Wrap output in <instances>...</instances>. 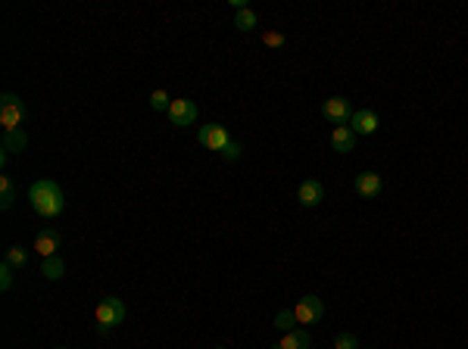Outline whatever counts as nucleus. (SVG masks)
Segmentation results:
<instances>
[{"label": "nucleus", "mask_w": 468, "mask_h": 349, "mask_svg": "<svg viewBox=\"0 0 468 349\" xmlns=\"http://www.w3.org/2000/svg\"><path fill=\"white\" fill-rule=\"evenodd\" d=\"M28 203L41 218H56L62 209H66V193L60 190L56 181L41 178L28 187Z\"/></svg>", "instance_id": "nucleus-1"}, {"label": "nucleus", "mask_w": 468, "mask_h": 349, "mask_svg": "<svg viewBox=\"0 0 468 349\" xmlns=\"http://www.w3.org/2000/svg\"><path fill=\"white\" fill-rule=\"evenodd\" d=\"M94 318H97V330L106 334V330H112L116 324L125 321V303L119 296H103L97 303V309H94Z\"/></svg>", "instance_id": "nucleus-2"}, {"label": "nucleus", "mask_w": 468, "mask_h": 349, "mask_svg": "<svg viewBox=\"0 0 468 349\" xmlns=\"http://www.w3.org/2000/svg\"><path fill=\"white\" fill-rule=\"evenodd\" d=\"M25 122V103L19 93H10L6 91L3 97H0V125H3V131H19Z\"/></svg>", "instance_id": "nucleus-3"}, {"label": "nucleus", "mask_w": 468, "mask_h": 349, "mask_svg": "<svg viewBox=\"0 0 468 349\" xmlns=\"http://www.w3.org/2000/svg\"><path fill=\"white\" fill-rule=\"evenodd\" d=\"M197 141H200V147L222 153V150L231 143V134H228V128H225V125L212 122V125H203V128L197 131Z\"/></svg>", "instance_id": "nucleus-4"}, {"label": "nucleus", "mask_w": 468, "mask_h": 349, "mask_svg": "<svg viewBox=\"0 0 468 349\" xmlns=\"http://www.w3.org/2000/svg\"><path fill=\"white\" fill-rule=\"evenodd\" d=\"M324 315V303L315 296V293H309V296L297 299V305H293V318H297V324H315L318 318Z\"/></svg>", "instance_id": "nucleus-5"}, {"label": "nucleus", "mask_w": 468, "mask_h": 349, "mask_svg": "<svg viewBox=\"0 0 468 349\" xmlns=\"http://www.w3.org/2000/svg\"><path fill=\"white\" fill-rule=\"evenodd\" d=\"M353 112H356V109L349 106V100H347V97H328V100L322 103V116L328 118V122L334 125V128H337V125H349Z\"/></svg>", "instance_id": "nucleus-6"}, {"label": "nucleus", "mask_w": 468, "mask_h": 349, "mask_svg": "<svg viewBox=\"0 0 468 349\" xmlns=\"http://www.w3.org/2000/svg\"><path fill=\"white\" fill-rule=\"evenodd\" d=\"M168 122L178 125V128H187V125L197 122V103L193 100H172V106H168Z\"/></svg>", "instance_id": "nucleus-7"}, {"label": "nucleus", "mask_w": 468, "mask_h": 349, "mask_svg": "<svg viewBox=\"0 0 468 349\" xmlns=\"http://www.w3.org/2000/svg\"><path fill=\"white\" fill-rule=\"evenodd\" d=\"M60 243H62V237H60V231L56 228H41L37 231V237H35V249H37L41 259H50V256L60 253Z\"/></svg>", "instance_id": "nucleus-8"}, {"label": "nucleus", "mask_w": 468, "mask_h": 349, "mask_svg": "<svg viewBox=\"0 0 468 349\" xmlns=\"http://www.w3.org/2000/svg\"><path fill=\"white\" fill-rule=\"evenodd\" d=\"M349 128H353V134L359 137V134H374V131L381 128V118H378V112H372V109H356L353 112V118H349Z\"/></svg>", "instance_id": "nucleus-9"}, {"label": "nucleus", "mask_w": 468, "mask_h": 349, "mask_svg": "<svg viewBox=\"0 0 468 349\" xmlns=\"http://www.w3.org/2000/svg\"><path fill=\"white\" fill-rule=\"evenodd\" d=\"M297 199L303 206H318L324 199V187H322V181H315V178H306L303 184H300V190H297Z\"/></svg>", "instance_id": "nucleus-10"}, {"label": "nucleus", "mask_w": 468, "mask_h": 349, "mask_svg": "<svg viewBox=\"0 0 468 349\" xmlns=\"http://www.w3.org/2000/svg\"><path fill=\"white\" fill-rule=\"evenodd\" d=\"M309 346H312L309 330H306V328H293V330H287V334L281 337L272 349H309Z\"/></svg>", "instance_id": "nucleus-11"}, {"label": "nucleus", "mask_w": 468, "mask_h": 349, "mask_svg": "<svg viewBox=\"0 0 468 349\" xmlns=\"http://www.w3.org/2000/svg\"><path fill=\"white\" fill-rule=\"evenodd\" d=\"M356 147V134L349 125H337L334 131H331V150L334 153H349V150Z\"/></svg>", "instance_id": "nucleus-12"}, {"label": "nucleus", "mask_w": 468, "mask_h": 349, "mask_svg": "<svg viewBox=\"0 0 468 349\" xmlns=\"http://www.w3.org/2000/svg\"><path fill=\"white\" fill-rule=\"evenodd\" d=\"M381 174L378 172H362V174H356V193H359V197H378L381 193Z\"/></svg>", "instance_id": "nucleus-13"}, {"label": "nucleus", "mask_w": 468, "mask_h": 349, "mask_svg": "<svg viewBox=\"0 0 468 349\" xmlns=\"http://www.w3.org/2000/svg\"><path fill=\"white\" fill-rule=\"evenodd\" d=\"M25 143H28V134H25L22 128L19 131H3V153H22Z\"/></svg>", "instance_id": "nucleus-14"}, {"label": "nucleus", "mask_w": 468, "mask_h": 349, "mask_svg": "<svg viewBox=\"0 0 468 349\" xmlns=\"http://www.w3.org/2000/svg\"><path fill=\"white\" fill-rule=\"evenodd\" d=\"M41 274L47 280H60L62 274H66V262L60 259V256H50V259H41Z\"/></svg>", "instance_id": "nucleus-15"}, {"label": "nucleus", "mask_w": 468, "mask_h": 349, "mask_svg": "<svg viewBox=\"0 0 468 349\" xmlns=\"http://www.w3.org/2000/svg\"><path fill=\"white\" fill-rule=\"evenodd\" d=\"M16 203V184L10 174H0V209H12Z\"/></svg>", "instance_id": "nucleus-16"}, {"label": "nucleus", "mask_w": 468, "mask_h": 349, "mask_svg": "<svg viewBox=\"0 0 468 349\" xmlns=\"http://www.w3.org/2000/svg\"><path fill=\"white\" fill-rule=\"evenodd\" d=\"M256 25H259V19H256V12L250 10V6L234 12V28L237 31H256Z\"/></svg>", "instance_id": "nucleus-17"}, {"label": "nucleus", "mask_w": 468, "mask_h": 349, "mask_svg": "<svg viewBox=\"0 0 468 349\" xmlns=\"http://www.w3.org/2000/svg\"><path fill=\"white\" fill-rule=\"evenodd\" d=\"M3 262H10L12 268H25V265H28V253H25L22 247H10V249H6V259Z\"/></svg>", "instance_id": "nucleus-18"}, {"label": "nucleus", "mask_w": 468, "mask_h": 349, "mask_svg": "<svg viewBox=\"0 0 468 349\" xmlns=\"http://www.w3.org/2000/svg\"><path fill=\"white\" fill-rule=\"evenodd\" d=\"M293 324H297V318H293V309H281L278 315H275V328L278 330H293Z\"/></svg>", "instance_id": "nucleus-19"}, {"label": "nucleus", "mask_w": 468, "mask_h": 349, "mask_svg": "<svg viewBox=\"0 0 468 349\" xmlns=\"http://www.w3.org/2000/svg\"><path fill=\"white\" fill-rule=\"evenodd\" d=\"M150 106H153V109H166V112H168L172 100H168L166 91H153V93H150Z\"/></svg>", "instance_id": "nucleus-20"}, {"label": "nucleus", "mask_w": 468, "mask_h": 349, "mask_svg": "<svg viewBox=\"0 0 468 349\" xmlns=\"http://www.w3.org/2000/svg\"><path fill=\"white\" fill-rule=\"evenodd\" d=\"M334 349H359V340L353 334H337L334 337Z\"/></svg>", "instance_id": "nucleus-21"}, {"label": "nucleus", "mask_w": 468, "mask_h": 349, "mask_svg": "<svg viewBox=\"0 0 468 349\" xmlns=\"http://www.w3.org/2000/svg\"><path fill=\"white\" fill-rule=\"evenodd\" d=\"M262 44H266V47H272V50H278V47H284V35H281V31H266V35H262Z\"/></svg>", "instance_id": "nucleus-22"}, {"label": "nucleus", "mask_w": 468, "mask_h": 349, "mask_svg": "<svg viewBox=\"0 0 468 349\" xmlns=\"http://www.w3.org/2000/svg\"><path fill=\"white\" fill-rule=\"evenodd\" d=\"M10 287H12V265H10V262H3V265H0V290H10Z\"/></svg>", "instance_id": "nucleus-23"}, {"label": "nucleus", "mask_w": 468, "mask_h": 349, "mask_svg": "<svg viewBox=\"0 0 468 349\" xmlns=\"http://www.w3.org/2000/svg\"><path fill=\"white\" fill-rule=\"evenodd\" d=\"M241 153H243V147H241V143H237V141H231L228 147H225L218 156H222V159H228V162H234V159H241Z\"/></svg>", "instance_id": "nucleus-24"}, {"label": "nucleus", "mask_w": 468, "mask_h": 349, "mask_svg": "<svg viewBox=\"0 0 468 349\" xmlns=\"http://www.w3.org/2000/svg\"><path fill=\"white\" fill-rule=\"evenodd\" d=\"M56 349H66V346H56Z\"/></svg>", "instance_id": "nucleus-25"}, {"label": "nucleus", "mask_w": 468, "mask_h": 349, "mask_svg": "<svg viewBox=\"0 0 468 349\" xmlns=\"http://www.w3.org/2000/svg\"><path fill=\"white\" fill-rule=\"evenodd\" d=\"M216 349H225V346H216Z\"/></svg>", "instance_id": "nucleus-26"}]
</instances>
